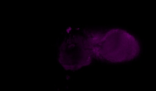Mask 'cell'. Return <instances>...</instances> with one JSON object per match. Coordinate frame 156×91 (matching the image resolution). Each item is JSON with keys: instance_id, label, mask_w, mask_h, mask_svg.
I'll return each instance as SVG.
<instances>
[{"instance_id": "6da1fadb", "label": "cell", "mask_w": 156, "mask_h": 91, "mask_svg": "<svg viewBox=\"0 0 156 91\" xmlns=\"http://www.w3.org/2000/svg\"><path fill=\"white\" fill-rule=\"evenodd\" d=\"M103 56L115 62L129 61L139 53V44L134 37L119 29L112 30L105 35L101 42Z\"/></svg>"}]
</instances>
